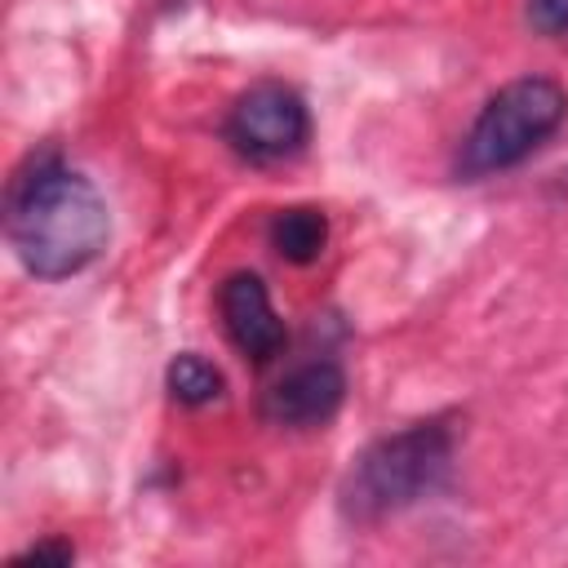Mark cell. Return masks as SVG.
<instances>
[{"instance_id":"cell-9","label":"cell","mask_w":568,"mask_h":568,"mask_svg":"<svg viewBox=\"0 0 568 568\" xmlns=\"http://www.w3.org/2000/svg\"><path fill=\"white\" fill-rule=\"evenodd\" d=\"M528 22L546 36H568V0H528Z\"/></svg>"},{"instance_id":"cell-2","label":"cell","mask_w":568,"mask_h":568,"mask_svg":"<svg viewBox=\"0 0 568 568\" xmlns=\"http://www.w3.org/2000/svg\"><path fill=\"white\" fill-rule=\"evenodd\" d=\"M448 466H453V426L444 417L382 435L351 462L337 488L342 515L355 524H377L395 510H408L444 484Z\"/></svg>"},{"instance_id":"cell-4","label":"cell","mask_w":568,"mask_h":568,"mask_svg":"<svg viewBox=\"0 0 568 568\" xmlns=\"http://www.w3.org/2000/svg\"><path fill=\"white\" fill-rule=\"evenodd\" d=\"M311 138V111L297 89L280 80H262L248 93L235 98L226 115V142L248 164H275L306 146Z\"/></svg>"},{"instance_id":"cell-6","label":"cell","mask_w":568,"mask_h":568,"mask_svg":"<svg viewBox=\"0 0 568 568\" xmlns=\"http://www.w3.org/2000/svg\"><path fill=\"white\" fill-rule=\"evenodd\" d=\"M346 399V373L333 359H311L297 364L293 373H284L266 399H262V417L271 426H324Z\"/></svg>"},{"instance_id":"cell-3","label":"cell","mask_w":568,"mask_h":568,"mask_svg":"<svg viewBox=\"0 0 568 568\" xmlns=\"http://www.w3.org/2000/svg\"><path fill=\"white\" fill-rule=\"evenodd\" d=\"M568 115V93L546 75H524L497 89L475 115L457 151L462 178H488L524 164Z\"/></svg>"},{"instance_id":"cell-7","label":"cell","mask_w":568,"mask_h":568,"mask_svg":"<svg viewBox=\"0 0 568 568\" xmlns=\"http://www.w3.org/2000/svg\"><path fill=\"white\" fill-rule=\"evenodd\" d=\"M271 248L284 257V262H297V266H306V262H315L320 253H324V240H328V222H324V213L320 209H311V204H293V209H280L275 217H271Z\"/></svg>"},{"instance_id":"cell-1","label":"cell","mask_w":568,"mask_h":568,"mask_svg":"<svg viewBox=\"0 0 568 568\" xmlns=\"http://www.w3.org/2000/svg\"><path fill=\"white\" fill-rule=\"evenodd\" d=\"M9 244L36 280H67L102 257L111 213L98 186L53 155L31 160L9 186Z\"/></svg>"},{"instance_id":"cell-10","label":"cell","mask_w":568,"mask_h":568,"mask_svg":"<svg viewBox=\"0 0 568 568\" xmlns=\"http://www.w3.org/2000/svg\"><path fill=\"white\" fill-rule=\"evenodd\" d=\"M44 559H53V564H71V546H31V550L18 555L13 564H44Z\"/></svg>"},{"instance_id":"cell-5","label":"cell","mask_w":568,"mask_h":568,"mask_svg":"<svg viewBox=\"0 0 568 568\" xmlns=\"http://www.w3.org/2000/svg\"><path fill=\"white\" fill-rule=\"evenodd\" d=\"M217 311H222L226 337H231L253 364H266V359H275V355L284 351L288 328H284V320L275 315L271 293H266V284H262L253 271L226 275V284L217 288Z\"/></svg>"},{"instance_id":"cell-8","label":"cell","mask_w":568,"mask_h":568,"mask_svg":"<svg viewBox=\"0 0 568 568\" xmlns=\"http://www.w3.org/2000/svg\"><path fill=\"white\" fill-rule=\"evenodd\" d=\"M164 382H169V395H173L178 404H186V408L213 404V399L222 395V373H217L204 355H195V351H182V355L169 364Z\"/></svg>"}]
</instances>
